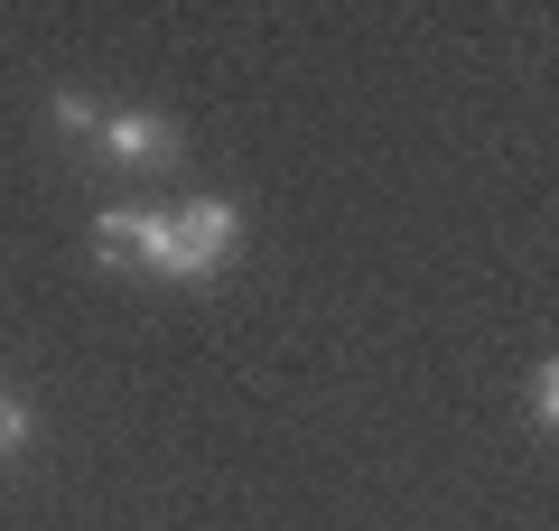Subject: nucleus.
Listing matches in <instances>:
<instances>
[{"label":"nucleus","mask_w":559,"mask_h":531,"mask_svg":"<svg viewBox=\"0 0 559 531\" xmlns=\"http://www.w3.org/2000/svg\"><path fill=\"white\" fill-rule=\"evenodd\" d=\"M522 401H532V429L550 438V429H559V364H540V374H532V392H522Z\"/></svg>","instance_id":"obj_3"},{"label":"nucleus","mask_w":559,"mask_h":531,"mask_svg":"<svg viewBox=\"0 0 559 531\" xmlns=\"http://www.w3.org/2000/svg\"><path fill=\"white\" fill-rule=\"evenodd\" d=\"M47 113H57L66 131H75V140H94V121H103V113H94V103H84V94H57V103H47Z\"/></svg>","instance_id":"obj_5"},{"label":"nucleus","mask_w":559,"mask_h":531,"mask_svg":"<svg viewBox=\"0 0 559 531\" xmlns=\"http://www.w3.org/2000/svg\"><path fill=\"white\" fill-rule=\"evenodd\" d=\"M94 150L103 158H131V168H168L187 140H178V121H159V113H103L94 121Z\"/></svg>","instance_id":"obj_2"},{"label":"nucleus","mask_w":559,"mask_h":531,"mask_svg":"<svg viewBox=\"0 0 559 531\" xmlns=\"http://www.w3.org/2000/svg\"><path fill=\"white\" fill-rule=\"evenodd\" d=\"M28 429H38V420H28V401L0 392V457H20V448H28Z\"/></svg>","instance_id":"obj_4"},{"label":"nucleus","mask_w":559,"mask_h":531,"mask_svg":"<svg viewBox=\"0 0 559 531\" xmlns=\"http://www.w3.org/2000/svg\"><path fill=\"white\" fill-rule=\"evenodd\" d=\"M159 224H168L159 280H215L224 252L242 243V205H224V197H187V205H168Z\"/></svg>","instance_id":"obj_1"}]
</instances>
